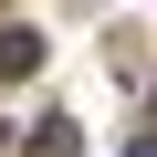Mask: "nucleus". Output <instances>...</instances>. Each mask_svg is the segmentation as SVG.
Instances as JSON below:
<instances>
[{
	"mask_svg": "<svg viewBox=\"0 0 157 157\" xmlns=\"http://www.w3.org/2000/svg\"><path fill=\"white\" fill-rule=\"evenodd\" d=\"M126 157H157V126H147V136H136V147H126Z\"/></svg>",
	"mask_w": 157,
	"mask_h": 157,
	"instance_id": "7ed1b4c3",
	"label": "nucleus"
},
{
	"mask_svg": "<svg viewBox=\"0 0 157 157\" xmlns=\"http://www.w3.org/2000/svg\"><path fill=\"white\" fill-rule=\"evenodd\" d=\"M0 73H42V32H32V21L0 32Z\"/></svg>",
	"mask_w": 157,
	"mask_h": 157,
	"instance_id": "f257e3e1",
	"label": "nucleus"
},
{
	"mask_svg": "<svg viewBox=\"0 0 157 157\" xmlns=\"http://www.w3.org/2000/svg\"><path fill=\"white\" fill-rule=\"evenodd\" d=\"M32 157H73V115H42L32 126Z\"/></svg>",
	"mask_w": 157,
	"mask_h": 157,
	"instance_id": "f03ea898",
	"label": "nucleus"
}]
</instances>
